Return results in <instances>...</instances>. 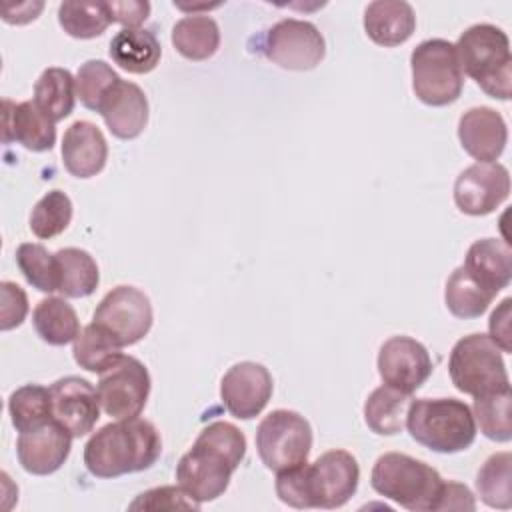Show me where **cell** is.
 I'll return each instance as SVG.
<instances>
[{
	"label": "cell",
	"mask_w": 512,
	"mask_h": 512,
	"mask_svg": "<svg viewBox=\"0 0 512 512\" xmlns=\"http://www.w3.org/2000/svg\"><path fill=\"white\" fill-rule=\"evenodd\" d=\"M244 454L246 438L240 428L216 420L202 428L192 448L178 460V486L196 502L216 500L226 492Z\"/></svg>",
	"instance_id": "cell-1"
},
{
	"label": "cell",
	"mask_w": 512,
	"mask_h": 512,
	"mask_svg": "<svg viewBox=\"0 0 512 512\" xmlns=\"http://www.w3.org/2000/svg\"><path fill=\"white\" fill-rule=\"evenodd\" d=\"M276 494L292 508H340L358 490L360 466L346 450H328L312 464L276 472Z\"/></svg>",
	"instance_id": "cell-2"
},
{
	"label": "cell",
	"mask_w": 512,
	"mask_h": 512,
	"mask_svg": "<svg viewBox=\"0 0 512 512\" xmlns=\"http://www.w3.org/2000/svg\"><path fill=\"white\" fill-rule=\"evenodd\" d=\"M162 454L156 426L142 418L118 420L96 430L84 446V464L96 478L148 470Z\"/></svg>",
	"instance_id": "cell-3"
},
{
	"label": "cell",
	"mask_w": 512,
	"mask_h": 512,
	"mask_svg": "<svg viewBox=\"0 0 512 512\" xmlns=\"http://www.w3.org/2000/svg\"><path fill=\"white\" fill-rule=\"evenodd\" d=\"M372 488L412 512H432L442 508L446 482L422 460L408 454H382L370 474Z\"/></svg>",
	"instance_id": "cell-4"
},
{
	"label": "cell",
	"mask_w": 512,
	"mask_h": 512,
	"mask_svg": "<svg viewBox=\"0 0 512 512\" xmlns=\"http://www.w3.org/2000/svg\"><path fill=\"white\" fill-rule=\"evenodd\" d=\"M404 426L418 444L438 454L462 452L476 438L472 408L458 398L412 400Z\"/></svg>",
	"instance_id": "cell-5"
},
{
	"label": "cell",
	"mask_w": 512,
	"mask_h": 512,
	"mask_svg": "<svg viewBox=\"0 0 512 512\" xmlns=\"http://www.w3.org/2000/svg\"><path fill=\"white\" fill-rule=\"evenodd\" d=\"M462 72L492 98H510L512 54L504 30L494 24H474L466 28L454 44Z\"/></svg>",
	"instance_id": "cell-6"
},
{
	"label": "cell",
	"mask_w": 512,
	"mask_h": 512,
	"mask_svg": "<svg viewBox=\"0 0 512 512\" xmlns=\"http://www.w3.org/2000/svg\"><path fill=\"white\" fill-rule=\"evenodd\" d=\"M412 88L428 106H448L462 94L464 72L452 42L432 38L420 42L410 54Z\"/></svg>",
	"instance_id": "cell-7"
},
{
	"label": "cell",
	"mask_w": 512,
	"mask_h": 512,
	"mask_svg": "<svg viewBox=\"0 0 512 512\" xmlns=\"http://www.w3.org/2000/svg\"><path fill=\"white\" fill-rule=\"evenodd\" d=\"M448 372L452 384L474 398L510 388L502 350L486 334L460 338L450 352Z\"/></svg>",
	"instance_id": "cell-8"
},
{
	"label": "cell",
	"mask_w": 512,
	"mask_h": 512,
	"mask_svg": "<svg viewBox=\"0 0 512 512\" xmlns=\"http://www.w3.org/2000/svg\"><path fill=\"white\" fill-rule=\"evenodd\" d=\"M256 450L272 472L304 464L312 450L310 422L294 410H272L256 428Z\"/></svg>",
	"instance_id": "cell-9"
},
{
	"label": "cell",
	"mask_w": 512,
	"mask_h": 512,
	"mask_svg": "<svg viewBox=\"0 0 512 512\" xmlns=\"http://www.w3.org/2000/svg\"><path fill=\"white\" fill-rule=\"evenodd\" d=\"M150 298L136 286L112 288L96 306L92 322L108 332L122 348L140 342L152 328Z\"/></svg>",
	"instance_id": "cell-10"
},
{
	"label": "cell",
	"mask_w": 512,
	"mask_h": 512,
	"mask_svg": "<svg viewBox=\"0 0 512 512\" xmlns=\"http://www.w3.org/2000/svg\"><path fill=\"white\" fill-rule=\"evenodd\" d=\"M98 398L102 410L116 418H138L150 396V374L146 366L134 358L124 356L98 380Z\"/></svg>",
	"instance_id": "cell-11"
},
{
	"label": "cell",
	"mask_w": 512,
	"mask_h": 512,
	"mask_svg": "<svg viewBox=\"0 0 512 512\" xmlns=\"http://www.w3.org/2000/svg\"><path fill=\"white\" fill-rule=\"evenodd\" d=\"M262 50L266 58L280 68L312 70L322 62L326 44L312 22L286 18L268 30Z\"/></svg>",
	"instance_id": "cell-12"
},
{
	"label": "cell",
	"mask_w": 512,
	"mask_h": 512,
	"mask_svg": "<svg viewBox=\"0 0 512 512\" xmlns=\"http://www.w3.org/2000/svg\"><path fill=\"white\" fill-rule=\"evenodd\" d=\"M510 194V174L498 162H476L462 170L454 182V202L460 212L486 216Z\"/></svg>",
	"instance_id": "cell-13"
},
{
	"label": "cell",
	"mask_w": 512,
	"mask_h": 512,
	"mask_svg": "<svg viewBox=\"0 0 512 512\" xmlns=\"http://www.w3.org/2000/svg\"><path fill=\"white\" fill-rule=\"evenodd\" d=\"M378 374L384 384L412 394L432 374V360L424 344L410 336L388 338L378 352Z\"/></svg>",
	"instance_id": "cell-14"
},
{
	"label": "cell",
	"mask_w": 512,
	"mask_h": 512,
	"mask_svg": "<svg viewBox=\"0 0 512 512\" xmlns=\"http://www.w3.org/2000/svg\"><path fill=\"white\" fill-rule=\"evenodd\" d=\"M274 384L266 366L238 362L222 376L220 398L224 408L238 420L256 418L272 396Z\"/></svg>",
	"instance_id": "cell-15"
},
{
	"label": "cell",
	"mask_w": 512,
	"mask_h": 512,
	"mask_svg": "<svg viewBox=\"0 0 512 512\" xmlns=\"http://www.w3.org/2000/svg\"><path fill=\"white\" fill-rule=\"evenodd\" d=\"M52 420L66 428L72 438L92 432L100 418L98 390L80 376H66L50 386Z\"/></svg>",
	"instance_id": "cell-16"
},
{
	"label": "cell",
	"mask_w": 512,
	"mask_h": 512,
	"mask_svg": "<svg viewBox=\"0 0 512 512\" xmlns=\"http://www.w3.org/2000/svg\"><path fill=\"white\" fill-rule=\"evenodd\" d=\"M72 434L56 420H50L38 430L20 434L16 454L20 466L36 476H48L62 468L70 454Z\"/></svg>",
	"instance_id": "cell-17"
},
{
	"label": "cell",
	"mask_w": 512,
	"mask_h": 512,
	"mask_svg": "<svg viewBox=\"0 0 512 512\" xmlns=\"http://www.w3.org/2000/svg\"><path fill=\"white\" fill-rule=\"evenodd\" d=\"M98 112L108 130L120 140H132L148 124V98L134 82L118 80L102 98Z\"/></svg>",
	"instance_id": "cell-18"
},
{
	"label": "cell",
	"mask_w": 512,
	"mask_h": 512,
	"mask_svg": "<svg viewBox=\"0 0 512 512\" xmlns=\"http://www.w3.org/2000/svg\"><path fill=\"white\" fill-rule=\"evenodd\" d=\"M458 138L462 148L478 162H496L506 148L508 128L494 108L476 106L460 116Z\"/></svg>",
	"instance_id": "cell-19"
},
{
	"label": "cell",
	"mask_w": 512,
	"mask_h": 512,
	"mask_svg": "<svg viewBox=\"0 0 512 512\" xmlns=\"http://www.w3.org/2000/svg\"><path fill=\"white\" fill-rule=\"evenodd\" d=\"M106 160L108 144L96 124L78 120L66 128L62 136V162L72 176L92 178L102 172Z\"/></svg>",
	"instance_id": "cell-20"
},
{
	"label": "cell",
	"mask_w": 512,
	"mask_h": 512,
	"mask_svg": "<svg viewBox=\"0 0 512 512\" xmlns=\"http://www.w3.org/2000/svg\"><path fill=\"white\" fill-rule=\"evenodd\" d=\"M4 142L16 140L32 152L50 150L56 142L54 120H50L34 100H4Z\"/></svg>",
	"instance_id": "cell-21"
},
{
	"label": "cell",
	"mask_w": 512,
	"mask_h": 512,
	"mask_svg": "<svg viewBox=\"0 0 512 512\" xmlns=\"http://www.w3.org/2000/svg\"><path fill=\"white\" fill-rule=\"evenodd\" d=\"M462 266L482 288L498 294L512 278V250L500 238H480L468 248Z\"/></svg>",
	"instance_id": "cell-22"
},
{
	"label": "cell",
	"mask_w": 512,
	"mask_h": 512,
	"mask_svg": "<svg viewBox=\"0 0 512 512\" xmlns=\"http://www.w3.org/2000/svg\"><path fill=\"white\" fill-rule=\"evenodd\" d=\"M414 28V10L404 0H374L364 10V30L380 46L404 44Z\"/></svg>",
	"instance_id": "cell-23"
},
{
	"label": "cell",
	"mask_w": 512,
	"mask_h": 512,
	"mask_svg": "<svg viewBox=\"0 0 512 512\" xmlns=\"http://www.w3.org/2000/svg\"><path fill=\"white\" fill-rule=\"evenodd\" d=\"M162 56V48L154 32L144 28H122L110 40V58L130 74L152 72Z\"/></svg>",
	"instance_id": "cell-24"
},
{
	"label": "cell",
	"mask_w": 512,
	"mask_h": 512,
	"mask_svg": "<svg viewBox=\"0 0 512 512\" xmlns=\"http://www.w3.org/2000/svg\"><path fill=\"white\" fill-rule=\"evenodd\" d=\"M172 44L184 58L200 62L216 54L220 28L208 14H188L174 24Z\"/></svg>",
	"instance_id": "cell-25"
},
{
	"label": "cell",
	"mask_w": 512,
	"mask_h": 512,
	"mask_svg": "<svg viewBox=\"0 0 512 512\" xmlns=\"http://www.w3.org/2000/svg\"><path fill=\"white\" fill-rule=\"evenodd\" d=\"M412 398L388 384L372 390L364 402V420L374 434L392 436L402 432Z\"/></svg>",
	"instance_id": "cell-26"
},
{
	"label": "cell",
	"mask_w": 512,
	"mask_h": 512,
	"mask_svg": "<svg viewBox=\"0 0 512 512\" xmlns=\"http://www.w3.org/2000/svg\"><path fill=\"white\" fill-rule=\"evenodd\" d=\"M34 102L50 120H64L74 110L76 78L66 68H46L34 84Z\"/></svg>",
	"instance_id": "cell-27"
},
{
	"label": "cell",
	"mask_w": 512,
	"mask_h": 512,
	"mask_svg": "<svg viewBox=\"0 0 512 512\" xmlns=\"http://www.w3.org/2000/svg\"><path fill=\"white\" fill-rule=\"evenodd\" d=\"M32 324L36 334L52 346L74 342L80 334V322L74 308L64 298L56 296L44 298L36 304L32 312Z\"/></svg>",
	"instance_id": "cell-28"
},
{
	"label": "cell",
	"mask_w": 512,
	"mask_h": 512,
	"mask_svg": "<svg viewBox=\"0 0 512 512\" xmlns=\"http://www.w3.org/2000/svg\"><path fill=\"white\" fill-rule=\"evenodd\" d=\"M58 264V290L66 298H86L100 282L96 260L82 248H62L56 254Z\"/></svg>",
	"instance_id": "cell-29"
},
{
	"label": "cell",
	"mask_w": 512,
	"mask_h": 512,
	"mask_svg": "<svg viewBox=\"0 0 512 512\" xmlns=\"http://www.w3.org/2000/svg\"><path fill=\"white\" fill-rule=\"evenodd\" d=\"M8 412L12 426L24 434L42 428L52 420L50 388L40 384H24L8 398Z\"/></svg>",
	"instance_id": "cell-30"
},
{
	"label": "cell",
	"mask_w": 512,
	"mask_h": 512,
	"mask_svg": "<svg viewBox=\"0 0 512 512\" xmlns=\"http://www.w3.org/2000/svg\"><path fill=\"white\" fill-rule=\"evenodd\" d=\"M496 294L488 292L486 288H482L468 272L464 266H458L448 282H446V290H444V302L446 308L462 320H470V318H478L482 316L490 302L494 300Z\"/></svg>",
	"instance_id": "cell-31"
},
{
	"label": "cell",
	"mask_w": 512,
	"mask_h": 512,
	"mask_svg": "<svg viewBox=\"0 0 512 512\" xmlns=\"http://www.w3.org/2000/svg\"><path fill=\"white\" fill-rule=\"evenodd\" d=\"M122 346L100 326L90 322L74 340V360L88 372H106L122 358Z\"/></svg>",
	"instance_id": "cell-32"
},
{
	"label": "cell",
	"mask_w": 512,
	"mask_h": 512,
	"mask_svg": "<svg viewBox=\"0 0 512 512\" xmlns=\"http://www.w3.org/2000/svg\"><path fill=\"white\" fill-rule=\"evenodd\" d=\"M476 490L484 504L508 510L512 506V454H492L476 474Z\"/></svg>",
	"instance_id": "cell-33"
},
{
	"label": "cell",
	"mask_w": 512,
	"mask_h": 512,
	"mask_svg": "<svg viewBox=\"0 0 512 512\" xmlns=\"http://www.w3.org/2000/svg\"><path fill=\"white\" fill-rule=\"evenodd\" d=\"M58 22L68 36L88 40L100 36L112 20L106 2H62Z\"/></svg>",
	"instance_id": "cell-34"
},
{
	"label": "cell",
	"mask_w": 512,
	"mask_h": 512,
	"mask_svg": "<svg viewBox=\"0 0 512 512\" xmlns=\"http://www.w3.org/2000/svg\"><path fill=\"white\" fill-rule=\"evenodd\" d=\"M512 392L510 388L500 392H490L474 398V422L480 426V432L494 442H508L512 438L510 422Z\"/></svg>",
	"instance_id": "cell-35"
},
{
	"label": "cell",
	"mask_w": 512,
	"mask_h": 512,
	"mask_svg": "<svg viewBox=\"0 0 512 512\" xmlns=\"http://www.w3.org/2000/svg\"><path fill=\"white\" fill-rule=\"evenodd\" d=\"M16 264L26 278L40 292H54L60 286L56 256L50 254L42 244L24 242L16 248Z\"/></svg>",
	"instance_id": "cell-36"
},
{
	"label": "cell",
	"mask_w": 512,
	"mask_h": 512,
	"mask_svg": "<svg viewBox=\"0 0 512 512\" xmlns=\"http://www.w3.org/2000/svg\"><path fill=\"white\" fill-rule=\"evenodd\" d=\"M72 220V202L62 190L46 192L32 208L30 230L34 236L48 240L68 228Z\"/></svg>",
	"instance_id": "cell-37"
},
{
	"label": "cell",
	"mask_w": 512,
	"mask_h": 512,
	"mask_svg": "<svg viewBox=\"0 0 512 512\" xmlns=\"http://www.w3.org/2000/svg\"><path fill=\"white\" fill-rule=\"evenodd\" d=\"M120 80L110 64L104 60H86L76 72V98L88 108L96 110L104 94Z\"/></svg>",
	"instance_id": "cell-38"
},
{
	"label": "cell",
	"mask_w": 512,
	"mask_h": 512,
	"mask_svg": "<svg viewBox=\"0 0 512 512\" xmlns=\"http://www.w3.org/2000/svg\"><path fill=\"white\" fill-rule=\"evenodd\" d=\"M140 508H146V510H174V508L198 510L200 502L190 498L180 486H160V488L142 492L130 504V510H140Z\"/></svg>",
	"instance_id": "cell-39"
},
{
	"label": "cell",
	"mask_w": 512,
	"mask_h": 512,
	"mask_svg": "<svg viewBox=\"0 0 512 512\" xmlns=\"http://www.w3.org/2000/svg\"><path fill=\"white\" fill-rule=\"evenodd\" d=\"M0 296H2L0 328L2 330H12V328L20 326L26 318V312H28L26 292L18 284L4 280L0 284Z\"/></svg>",
	"instance_id": "cell-40"
},
{
	"label": "cell",
	"mask_w": 512,
	"mask_h": 512,
	"mask_svg": "<svg viewBox=\"0 0 512 512\" xmlns=\"http://www.w3.org/2000/svg\"><path fill=\"white\" fill-rule=\"evenodd\" d=\"M110 20L122 24L124 28H138L150 14V4L142 0H124V2H106Z\"/></svg>",
	"instance_id": "cell-41"
},
{
	"label": "cell",
	"mask_w": 512,
	"mask_h": 512,
	"mask_svg": "<svg viewBox=\"0 0 512 512\" xmlns=\"http://www.w3.org/2000/svg\"><path fill=\"white\" fill-rule=\"evenodd\" d=\"M510 298H504L500 306L492 312L488 328H490V340L502 350L510 352L512 350V336H510Z\"/></svg>",
	"instance_id": "cell-42"
},
{
	"label": "cell",
	"mask_w": 512,
	"mask_h": 512,
	"mask_svg": "<svg viewBox=\"0 0 512 512\" xmlns=\"http://www.w3.org/2000/svg\"><path fill=\"white\" fill-rule=\"evenodd\" d=\"M474 496L472 492L458 482H446L444 488V500L440 510H474Z\"/></svg>",
	"instance_id": "cell-43"
},
{
	"label": "cell",
	"mask_w": 512,
	"mask_h": 512,
	"mask_svg": "<svg viewBox=\"0 0 512 512\" xmlns=\"http://www.w3.org/2000/svg\"><path fill=\"white\" fill-rule=\"evenodd\" d=\"M44 8L42 2H22V4H2V20L8 24H26L34 20L40 10Z\"/></svg>",
	"instance_id": "cell-44"
}]
</instances>
